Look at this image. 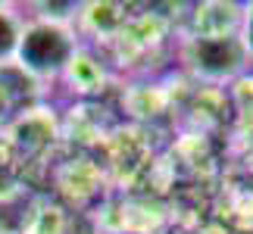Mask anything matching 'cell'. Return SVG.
<instances>
[{"label": "cell", "instance_id": "5b68a950", "mask_svg": "<svg viewBox=\"0 0 253 234\" xmlns=\"http://www.w3.org/2000/svg\"><path fill=\"white\" fill-rule=\"evenodd\" d=\"M128 13L119 3H79V19L75 28L79 35H91V38H119Z\"/></svg>", "mask_w": 253, "mask_h": 234}, {"label": "cell", "instance_id": "8992f818", "mask_svg": "<svg viewBox=\"0 0 253 234\" xmlns=\"http://www.w3.org/2000/svg\"><path fill=\"white\" fill-rule=\"evenodd\" d=\"M63 81L72 87V94L79 97H91V94H100L103 84H106V72H103V63L97 60L91 50H82L72 56V63L66 66L63 72Z\"/></svg>", "mask_w": 253, "mask_h": 234}, {"label": "cell", "instance_id": "8fae6325", "mask_svg": "<svg viewBox=\"0 0 253 234\" xmlns=\"http://www.w3.org/2000/svg\"><path fill=\"white\" fill-rule=\"evenodd\" d=\"M241 41H244L247 53H250V63H253V3L244 6V25H241Z\"/></svg>", "mask_w": 253, "mask_h": 234}, {"label": "cell", "instance_id": "277c9868", "mask_svg": "<svg viewBox=\"0 0 253 234\" xmlns=\"http://www.w3.org/2000/svg\"><path fill=\"white\" fill-rule=\"evenodd\" d=\"M244 25V6L241 3H222V0H210V3L194 6L188 16V32L184 35H241Z\"/></svg>", "mask_w": 253, "mask_h": 234}, {"label": "cell", "instance_id": "7c38bea8", "mask_svg": "<svg viewBox=\"0 0 253 234\" xmlns=\"http://www.w3.org/2000/svg\"><path fill=\"white\" fill-rule=\"evenodd\" d=\"M63 234H97V228L84 216H72V212H69V222H66Z\"/></svg>", "mask_w": 253, "mask_h": 234}, {"label": "cell", "instance_id": "9c48e42d", "mask_svg": "<svg viewBox=\"0 0 253 234\" xmlns=\"http://www.w3.org/2000/svg\"><path fill=\"white\" fill-rule=\"evenodd\" d=\"M32 197L22 191L19 197L0 200V234H25V222L32 212Z\"/></svg>", "mask_w": 253, "mask_h": 234}, {"label": "cell", "instance_id": "6da1fadb", "mask_svg": "<svg viewBox=\"0 0 253 234\" xmlns=\"http://www.w3.org/2000/svg\"><path fill=\"white\" fill-rule=\"evenodd\" d=\"M79 50H82V35L75 25L28 16L13 63L32 75L35 81H53V78H63L66 66L72 63V56Z\"/></svg>", "mask_w": 253, "mask_h": 234}, {"label": "cell", "instance_id": "52a82bcc", "mask_svg": "<svg viewBox=\"0 0 253 234\" xmlns=\"http://www.w3.org/2000/svg\"><path fill=\"white\" fill-rule=\"evenodd\" d=\"M66 222H69V212L56 200H35L25 222V234H63Z\"/></svg>", "mask_w": 253, "mask_h": 234}, {"label": "cell", "instance_id": "ba28073f", "mask_svg": "<svg viewBox=\"0 0 253 234\" xmlns=\"http://www.w3.org/2000/svg\"><path fill=\"white\" fill-rule=\"evenodd\" d=\"M22 25L25 16L16 6L0 3V66L13 63L16 50H19V38H22Z\"/></svg>", "mask_w": 253, "mask_h": 234}, {"label": "cell", "instance_id": "30bf717a", "mask_svg": "<svg viewBox=\"0 0 253 234\" xmlns=\"http://www.w3.org/2000/svg\"><path fill=\"white\" fill-rule=\"evenodd\" d=\"M32 16L35 19H47V22L75 25V19H79V3H32Z\"/></svg>", "mask_w": 253, "mask_h": 234}, {"label": "cell", "instance_id": "7a4b0ae2", "mask_svg": "<svg viewBox=\"0 0 253 234\" xmlns=\"http://www.w3.org/2000/svg\"><path fill=\"white\" fill-rule=\"evenodd\" d=\"M178 60L184 72L203 84H231L253 69L241 35H184Z\"/></svg>", "mask_w": 253, "mask_h": 234}, {"label": "cell", "instance_id": "3957f363", "mask_svg": "<svg viewBox=\"0 0 253 234\" xmlns=\"http://www.w3.org/2000/svg\"><path fill=\"white\" fill-rule=\"evenodd\" d=\"M9 144L22 153V156H41L50 150V144L56 141V116L53 110H44V106H28L9 122Z\"/></svg>", "mask_w": 253, "mask_h": 234}]
</instances>
